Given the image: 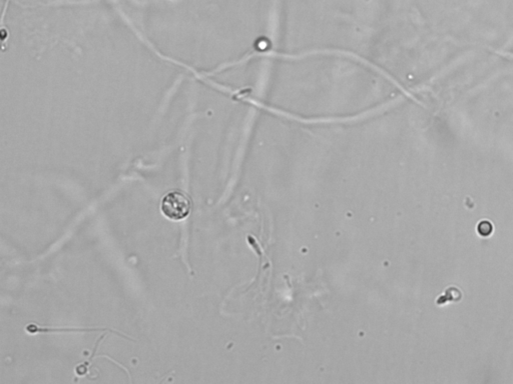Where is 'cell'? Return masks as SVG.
I'll return each mask as SVG.
<instances>
[{"instance_id":"2","label":"cell","mask_w":513,"mask_h":384,"mask_svg":"<svg viewBox=\"0 0 513 384\" xmlns=\"http://www.w3.org/2000/svg\"><path fill=\"white\" fill-rule=\"evenodd\" d=\"M461 297H462L461 291L457 287L450 286V287L446 288L445 293L443 295H440V297L437 299L436 303L438 305H443V304H446V303L452 302V301H459L461 299Z\"/></svg>"},{"instance_id":"1","label":"cell","mask_w":513,"mask_h":384,"mask_svg":"<svg viewBox=\"0 0 513 384\" xmlns=\"http://www.w3.org/2000/svg\"><path fill=\"white\" fill-rule=\"evenodd\" d=\"M160 209L166 218L179 221L185 219L190 214L191 202L185 193L172 191L163 196Z\"/></svg>"},{"instance_id":"3","label":"cell","mask_w":513,"mask_h":384,"mask_svg":"<svg viewBox=\"0 0 513 384\" xmlns=\"http://www.w3.org/2000/svg\"><path fill=\"white\" fill-rule=\"evenodd\" d=\"M477 232L482 237H488L493 232V225L488 220H482L477 225Z\"/></svg>"}]
</instances>
